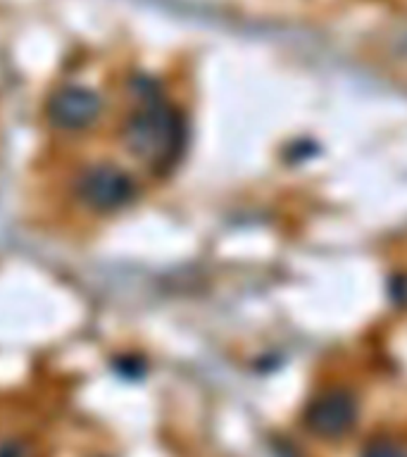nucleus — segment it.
Listing matches in <instances>:
<instances>
[{
    "label": "nucleus",
    "instance_id": "obj_2",
    "mask_svg": "<svg viewBox=\"0 0 407 457\" xmlns=\"http://www.w3.org/2000/svg\"><path fill=\"white\" fill-rule=\"evenodd\" d=\"M136 184L129 171L112 162L91 164L77 179V195L96 212H114L134 200Z\"/></svg>",
    "mask_w": 407,
    "mask_h": 457
},
{
    "label": "nucleus",
    "instance_id": "obj_1",
    "mask_svg": "<svg viewBox=\"0 0 407 457\" xmlns=\"http://www.w3.org/2000/svg\"><path fill=\"white\" fill-rule=\"evenodd\" d=\"M121 138L129 153L150 171H170L184 155V117L155 91V84H148L121 129Z\"/></svg>",
    "mask_w": 407,
    "mask_h": 457
},
{
    "label": "nucleus",
    "instance_id": "obj_3",
    "mask_svg": "<svg viewBox=\"0 0 407 457\" xmlns=\"http://www.w3.org/2000/svg\"><path fill=\"white\" fill-rule=\"evenodd\" d=\"M103 112V98L86 86H62L48 100V117L53 127L62 131H81L91 127Z\"/></svg>",
    "mask_w": 407,
    "mask_h": 457
},
{
    "label": "nucleus",
    "instance_id": "obj_5",
    "mask_svg": "<svg viewBox=\"0 0 407 457\" xmlns=\"http://www.w3.org/2000/svg\"><path fill=\"white\" fill-rule=\"evenodd\" d=\"M0 457H31V445L24 438H5L0 441Z\"/></svg>",
    "mask_w": 407,
    "mask_h": 457
},
{
    "label": "nucleus",
    "instance_id": "obj_4",
    "mask_svg": "<svg viewBox=\"0 0 407 457\" xmlns=\"http://www.w3.org/2000/svg\"><path fill=\"white\" fill-rule=\"evenodd\" d=\"M353 421H355V405L348 393L343 391L324 393L321 398L314 400L307 412L310 428L314 434L327 436V438L345 434Z\"/></svg>",
    "mask_w": 407,
    "mask_h": 457
},
{
    "label": "nucleus",
    "instance_id": "obj_6",
    "mask_svg": "<svg viewBox=\"0 0 407 457\" xmlns=\"http://www.w3.org/2000/svg\"><path fill=\"white\" fill-rule=\"evenodd\" d=\"M367 457H407L405 453H400L395 445H388V443H378L367 453Z\"/></svg>",
    "mask_w": 407,
    "mask_h": 457
}]
</instances>
